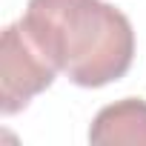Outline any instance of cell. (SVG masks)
Returning a JSON list of instances; mask_svg holds the SVG:
<instances>
[{"label": "cell", "instance_id": "3", "mask_svg": "<svg viewBox=\"0 0 146 146\" xmlns=\"http://www.w3.org/2000/svg\"><path fill=\"white\" fill-rule=\"evenodd\" d=\"M89 140L98 146H146V100L123 98L103 106L89 126Z\"/></svg>", "mask_w": 146, "mask_h": 146}, {"label": "cell", "instance_id": "2", "mask_svg": "<svg viewBox=\"0 0 146 146\" xmlns=\"http://www.w3.org/2000/svg\"><path fill=\"white\" fill-rule=\"evenodd\" d=\"M57 78V66L32 40L17 20L3 29L0 37V112L6 117L26 109Z\"/></svg>", "mask_w": 146, "mask_h": 146}, {"label": "cell", "instance_id": "1", "mask_svg": "<svg viewBox=\"0 0 146 146\" xmlns=\"http://www.w3.org/2000/svg\"><path fill=\"white\" fill-rule=\"evenodd\" d=\"M20 23L57 72L83 89L120 80L135 60L129 17L103 0H29Z\"/></svg>", "mask_w": 146, "mask_h": 146}]
</instances>
